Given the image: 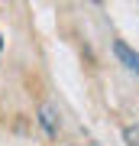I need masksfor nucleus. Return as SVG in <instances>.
Masks as SVG:
<instances>
[{
	"label": "nucleus",
	"instance_id": "f03ea898",
	"mask_svg": "<svg viewBox=\"0 0 139 146\" xmlns=\"http://www.w3.org/2000/svg\"><path fill=\"white\" fill-rule=\"evenodd\" d=\"M39 123H42V130H45L49 136H55L58 133V110L52 104H42L39 107Z\"/></svg>",
	"mask_w": 139,
	"mask_h": 146
},
{
	"label": "nucleus",
	"instance_id": "f257e3e1",
	"mask_svg": "<svg viewBox=\"0 0 139 146\" xmlns=\"http://www.w3.org/2000/svg\"><path fill=\"white\" fill-rule=\"evenodd\" d=\"M113 52H117V58L129 68V72H136V75H139V52H133V49H129L126 42H120V39L113 42Z\"/></svg>",
	"mask_w": 139,
	"mask_h": 146
},
{
	"label": "nucleus",
	"instance_id": "20e7f679",
	"mask_svg": "<svg viewBox=\"0 0 139 146\" xmlns=\"http://www.w3.org/2000/svg\"><path fill=\"white\" fill-rule=\"evenodd\" d=\"M0 46H3V39H0Z\"/></svg>",
	"mask_w": 139,
	"mask_h": 146
},
{
	"label": "nucleus",
	"instance_id": "7ed1b4c3",
	"mask_svg": "<svg viewBox=\"0 0 139 146\" xmlns=\"http://www.w3.org/2000/svg\"><path fill=\"white\" fill-rule=\"evenodd\" d=\"M123 140L126 146H139V123H129L126 130H123Z\"/></svg>",
	"mask_w": 139,
	"mask_h": 146
}]
</instances>
